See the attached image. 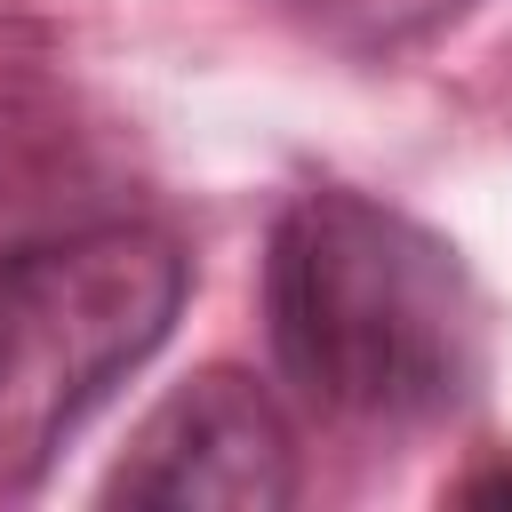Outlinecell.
Segmentation results:
<instances>
[{"label": "cell", "instance_id": "obj_3", "mask_svg": "<svg viewBox=\"0 0 512 512\" xmlns=\"http://www.w3.org/2000/svg\"><path fill=\"white\" fill-rule=\"evenodd\" d=\"M104 496L144 512H280L296 504V432L256 376L208 368L144 416Z\"/></svg>", "mask_w": 512, "mask_h": 512}, {"label": "cell", "instance_id": "obj_5", "mask_svg": "<svg viewBox=\"0 0 512 512\" xmlns=\"http://www.w3.org/2000/svg\"><path fill=\"white\" fill-rule=\"evenodd\" d=\"M280 8L344 56H400V48H424L432 32H448L472 0H280Z\"/></svg>", "mask_w": 512, "mask_h": 512}, {"label": "cell", "instance_id": "obj_2", "mask_svg": "<svg viewBox=\"0 0 512 512\" xmlns=\"http://www.w3.org/2000/svg\"><path fill=\"white\" fill-rule=\"evenodd\" d=\"M184 280L176 232L136 216L48 224L0 256V488H32L168 344Z\"/></svg>", "mask_w": 512, "mask_h": 512}, {"label": "cell", "instance_id": "obj_1", "mask_svg": "<svg viewBox=\"0 0 512 512\" xmlns=\"http://www.w3.org/2000/svg\"><path fill=\"white\" fill-rule=\"evenodd\" d=\"M264 328L280 376L344 424L448 416L488 360L472 272L408 208L320 184L296 192L264 248Z\"/></svg>", "mask_w": 512, "mask_h": 512}, {"label": "cell", "instance_id": "obj_4", "mask_svg": "<svg viewBox=\"0 0 512 512\" xmlns=\"http://www.w3.org/2000/svg\"><path fill=\"white\" fill-rule=\"evenodd\" d=\"M80 184V144L56 112L0 88V232L64 224V200Z\"/></svg>", "mask_w": 512, "mask_h": 512}]
</instances>
